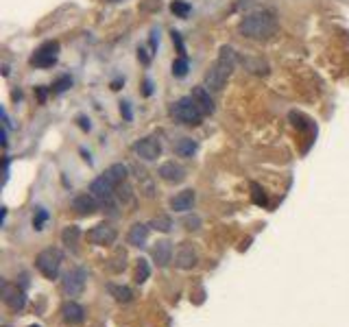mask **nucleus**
<instances>
[{"mask_svg":"<svg viewBox=\"0 0 349 327\" xmlns=\"http://www.w3.org/2000/svg\"><path fill=\"white\" fill-rule=\"evenodd\" d=\"M240 35L249 37V40H268L271 35H275L277 31V18L273 11L262 9V11L246 13L238 24Z\"/></svg>","mask_w":349,"mask_h":327,"instance_id":"nucleus-1","label":"nucleus"},{"mask_svg":"<svg viewBox=\"0 0 349 327\" xmlns=\"http://www.w3.org/2000/svg\"><path fill=\"white\" fill-rule=\"evenodd\" d=\"M170 114H173V118L177 120V123L188 124V127H197V124H201L203 116H205L201 109H199V105L194 102L192 96L179 98V101H177L175 105H173Z\"/></svg>","mask_w":349,"mask_h":327,"instance_id":"nucleus-2","label":"nucleus"},{"mask_svg":"<svg viewBox=\"0 0 349 327\" xmlns=\"http://www.w3.org/2000/svg\"><path fill=\"white\" fill-rule=\"evenodd\" d=\"M234 65L236 63H231V61H227V59L218 57L216 61L209 65L207 72H205V79H203L205 83H203V85H205L209 92H221L223 87H225V83H227V79H229Z\"/></svg>","mask_w":349,"mask_h":327,"instance_id":"nucleus-3","label":"nucleus"},{"mask_svg":"<svg viewBox=\"0 0 349 327\" xmlns=\"http://www.w3.org/2000/svg\"><path fill=\"white\" fill-rule=\"evenodd\" d=\"M63 253L59 249H44L35 260V266L46 279H57L59 268H62Z\"/></svg>","mask_w":349,"mask_h":327,"instance_id":"nucleus-4","label":"nucleus"},{"mask_svg":"<svg viewBox=\"0 0 349 327\" xmlns=\"http://www.w3.org/2000/svg\"><path fill=\"white\" fill-rule=\"evenodd\" d=\"M85 282H87V270L83 266H74V268H70L63 275L62 288L68 297H79L83 292V288H85Z\"/></svg>","mask_w":349,"mask_h":327,"instance_id":"nucleus-5","label":"nucleus"},{"mask_svg":"<svg viewBox=\"0 0 349 327\" xmlns=\"http://www.w3.org/2000/svg\"><path fill=\"white\" fill-rule=\"evenodd\" d=\"M57 55H59V44L57 41H46L40 48L35 50V55L31 57V65L35 68H50V65L57 63Z\"/></svg>","mask_w":349,"mask_h":327,"instance_id":"nucleus-6","label":"nucleus"},{"mask_svg":"<svg viewBox=\"0 0 349 327\" xmlns=\"http://www.w3.org/2000/svg\"><path fill=\"white\" fill-rule=\"evenodd\" d=\"M133 153H136L140 160L153 162L162 155V142L155 138V135H146V138L138 140V142L133 144Z\"/></svg>","mask_w":349,"mask_h":327,"instance_id":"nucleus-7","label":"nucleus"},{"mask_svg":"<svg viewBox=\"0 0 349 327\" xmlns=\"http://www.w3.org/2000/svg\"><path fill=\"white\" fill-rule=\"evenodd\" d=\"M87 236H90L92 245L105 246V245H114L116 238H118V231H116V227H111L109 223H101V225L92 227Z\"/></svg>","mask_w":349,"mask_h":327,"instance_id":"nucleus-8","label":"nucleus"},{"mask_svg":"<svg viewBox=\"0 0 349 327\" xmlns=\"http://www.w3.org/2000/svg\"><path fill=\"white\" fill-rule=\"evenodd\" d=\"M114 190H116V185L111 184L105 175L96 177V179L90 184V194H94L96 199L103 201V203H109V201L114 199Z\"/></svg>","mask_w":349,"mask_h":327,"instance_id":"nucleus-9","label":"nucleus"},{"mask_svg":"<svg viewBox=\"0 0 349 327\" xmlns=\"http://www.w3.org/2000/svg\"><path fill=\"white\" fill-rule=\"evenodd\" d=\"M157 175L164 181H168V184H181L185 179V168L179 166L177 162H164L157 168Z\"/></svg>","mask_w":349,"mask_h":327,"instance_id":"nucleus-10","label":"nucleus"},{"mask_svg":"<svg viewBox=\"0 0 349 327\" xmlns=\"http://www.w3.org/2000/svg\"><path fill=\"white\" fill-rule=\"evenodd\" d=\"M72 209L81 216H87V214H94L99 209V199L94 194L85 192V194H79L72 199Z\"/></svg>","mask_w":349,"mask_h":327,"instance_id":"nucleus-11","label":"nucleus"},{"mask_svg":"<svg viewBox=\"0 0 349 327\" xmlns=\"http://www.w3.org/2000/svg\"><path fill=\"white\" fill-rule=\"evenodd\" d=\"M175 262L179 268H192V266H197L199 262V255L197 251H194L192 245H188V242H184V245L177 249V255H175Z\"/></svg>","mask_w":349,"mask_h":327,"instance_id":"nucleus-12","label":"nucleus"},{"mask_svg":"<svg viewBox=\"0 0 349 327\" xmlns=\"http://www.w3.org/2000/svg\"><path fill=\"white\" fill-rule=\"evenodd\" d=\"M190 96L194 98V102L199 105V109H201L203 114H214V109H216V107H214V98L205 85H197Z\"/></svg>","mask_w":349,"mask_h":327,"instance_id":"nucleus-13","label":"nucleus"},{"mask_svg":"<svg viewBox=\"0 0 349 327\" xmlns=\"http://www.w3.org/2000/svg\"><path fill=\"white\" fill-rule=\"evenodd\" d=\"M62 314H63V321L70 325H79L85 321V310H83V306H79V303H74V301H68L66 306L62 307Z\"/></svg>","mask_w":349,"mask_h":327,"instance_id":"nucleus-14","label":"nucleus"},{"mask_svg":"<svg viewBox=\"0 0 349 327\" xmlns=\"http://www.w3.org/2000/svg\"><path fill=\"white\" fill-rule=\"evenodd\" d=\"M194 199H197L194 190H181L179 194L173 196V201H170V207H173L175 212H188V209H192Z\"/></svg>","mask_w":349,"mask_h":327,"instance_id":"nucleus-15","label":"nucleus"},{"mask_svg":"<svg viewBox=\"0 0 349 327\" xmlns=\"http://www.w3.org/2000/svg\"><path fill=\"white\" fill-rule=\"evenodd\" d=\"M2 288H4V303H7L11 310L18 312V310H22V307L26 306V297H24V292L22 290H13L7 282L2 284Z\"/></svg>","mask_w":349,"mask_h":327,"instance_id":"nucleus-16","label":"nucleus"},{"mask_svg":"<svg viewBox=\"0 0 349 327\" xmlns=\"http://www.w3.org/2000/svg\"><path fill=\"white\" fill-rule=\"evenodd\" d=\"M173 258V245L168 240H160L155 246H153V260L160 266H166Z\"/></svg>","mask_w":349,"mask_h":327,"instance_id":"nucleus-17","label":"nucleus"},{"mask_svg":"<svg viewBox=\"0 0 349 327\" xmlns=\"http://www.w3.org/2000/svg\"><path fill=\"white\" fill-rule=\"evenodd\" d=\"M240 63L245 65V70H249L251 74L258 77H267L268 74V63L262 57H240Z\"/></svg>","mask_w":349,"mask_h":327,"instance_id":"nucleus-18","label":"nucleus"},{"mask_svg":"<svg viewBox=\"0 0 349 327\" xmlns=\"http://www.w3.org/2000/svg\"><path fill=\"white\" fill-rule=\"evenodd\" d=\"M103 175L107 177V179L111 181V184L118 188V185H123L124 181H127V175H129V168L124 166V164H111L109 168L103 172Z\"/></svg>","mask_w":349,"mask_h":327,"instance_id":"nucleus-19","label":"nucleus"},{"mask_svg":"<svg viewBox=\"0 0 349 327\" xmlns=\"http://www.w3.org/2000/svg\"><path fill=\"white\" fill-rule=\"evenodd\" d=\"M146 238H148V225H142V223H136L131 229H129V245L133 246H144L146 245Z\"/></svg>","mask_w":349,"mask_h":327,"instance_id":"nucleus-20","label":"nucleus"},{"mask_svg":"<svg viewBox=\"0 0 349 327\" xmlns=\"http://www.w3.org/2000/svg\"><path fill=\"white\" fill-rule=\"evenodd\" d=\"M199 151V144L192 138H179L175 142V153L179 157H192Z\"/></svg>","mask_w":349,"mask_h":327,"instance_id":"nucleus-21","label":"nucleus"},{"mask_svg":"<svg viewBox=\"0 0 349 327\" xmlns=\"http://www.w3.org/2000/svg\"><path fill=\"white\" fill-rule=\"evenodd\" d=\"M79 238H81V229H79L77 225H70V227H66V229H63V233H62L63 245H68V246H77Z\"/></svg>","mask_w":349,"mask_h":327,"instance_id":"nucleus-22","label":"nucleus"},{"mask_svg":"<svg viewBox=\"0 0 349 327\" xmlns=\"http://www.w3.org/2000/svg\"><path fill=\"white\" fill-rule=\"evenodd\" d=\"M188 59L185 57H177L175 61H173V77H177V79H184L185 74H188Z\"/></svg>","mask_w":349,"mask_h":327,"instance_id":"nucleus-23","label":"nucleus"},{"mask_svg":"<svg viewBox=\"0 0 349 327\" xmlns=\"http://www.w3.org/2000/svg\"><path fill=\"white\" fill-rule=\"evenodd\" d=\"M148 275H151V266H148V262L144 260V258H140L138 260V270H136V282L138 284L146 282Z\"/></svg>","mask_w":349,"mask_h":327,"instance_id":"nucleus-24","label":"nucleus"},{"mask_svg":"<svg viewBox=\"0 0 349 327\" xmlns=\"http://www.w3.org/2000/svg\"><path fill=\"white\" fill-rule=\"evenodd\" d=\"M109 290L114 292V297L118 299V301H123V303L131 301V297H133V292L129 290L127 286H109Z\"/></svg>","mask_w":349,"mask_h":327,"instance_id":"nucleus-25","label":"nucleus"},{"mask_svg":"<svg viewBox=\"0 0 349 327\" xmlns=\"http://www.w3.org/2000/svg\"><path fill=\"white\" fill-rule=\"evenodd\" d=\"M170 11H173L177 18H188V13H190V4H188V2H184V0H175V2L170 4Z\"/></svg>","mask_w":349,"mask_h":327,"instance_id":"nucleus-26","label":"nucleus"},{"mask_svg":"<svg viewBox=\"0 0 349 327\" xmlns=\"http://www.w3.org/2000/svg\"><path fill=\"white\" fill-rule=\"evenodd\" d=\"M151 227L157 229V231H170V227H173V221H170L168 216H157V218H153Z\"/></svg>","mask_w":349,"mask_h":327,"instance_id":"nucleus-27","label":"nucleus"},{"mask_svg":"<svg viewBox=\"0 0 349 327\" xmlns=\"http://www.w3.org/2000/svg\"><path fill=\"white\" fill-rule=\"evenodd\" d=\"M46 221H48V212H46L44 207H37L35 209V216H33V227L35 229H41Z\"/></svg>","mask_w":349,"mask_h":327,"instance_id":"nucleus-28","label":"nucleus"},{"mask_svg":"<svg viewBox=\"0 0 349 327\" xmlns=\"http://www.w3.org/2000/svg\"><path fill=\"white\" fill-rule=\"evenodd\" d=\"M70 85H72V79H70V77H62V79H57V81H55L53 92H55V94H62V92H66Z\"/></svg>","mask_w":349,"mask_h":327,"instance_id":"nucleus-29","label":"nucleus"},{"mask_svg":"<svg viewBox=\"0 0 349 327\" xmlns=\"http://www.w3.org/2000/svg\"><path fill=\"white\" fill-rule=\"evenodd\" d=\"M173 35V44L177 46V50H179V57H185V46H184V40H181V35L177 31L170 33Z\"/></svg>","mask_w":349,"mask_h":327,"instance_id":"nucleus-30","label":"nucleus"},{"mask_svg":"<svg viewBox=\"0 0 349 327\" xmlns=\"http://www.w3.org/2000/svg\"><path fill=\"white\" fill-rule=\"evenodd\" d=\"M184 225L188 229H199V225H201V221H199V216H188L184 221Z\"/></svg>","mask_w":349,"mask_h":327,"instance_id":"nucleus-31","label":"nucleus"},{"mask_svg":"<svg viewBox=\"0 0 349 327\" xmlns=\"http://www.w3.org/2000/svg\"><path fill=\"white\" fill-rule=\"evenodd\" d=\"M120 114L124 116V120H131L133 114H131V107H129V102H120Z\"/></svg>","mask_w":349,"mask_h":327,"instance_id":"nucleus-32","label":"nucleus"},{"mask_svg":"<svg viewBox=\"0 0 349 327\" xmlns=\"http://www.w3.org/2000/svg\"><path fill=\"white\" fill-rule=\"evenodd\" d=\"M253 190H255V194H253V201H255V203H258V205H267V196L260 192L258 185H253Z\"/></svg>","mask_w":349,"mask_h":327,"instance_id":"nucleus-33","label":"nucleus"},{"mask_svg":"<svg viewBox=\"0 0 349 327\" xmlns=\"http://www.w3.org/2000/svg\"><path fill=\"white\" fill-rule=\"evenodd\" d=\"M157 44H160V33L153 29V31H151V50H155Z\"/></svg>","mask_w":349,"mask_h":327,"instance_id":"nucleus-34","label":"nucleus"},{"mask_svg":"<svg viewBox=\"0 0 349 327\" xmlns=\"http://www.w3.org/2000/svg\"><path fill=\"white\" fill-rule=\"evenodd\" d=\"M138 59H140V61H142L144 65H146L148 61H151V57L146 55V50H144V48H138Z\"/></svg>","mask_w":349,"mask_h":327,"instance_id":"nucleus-35","label":"nucleus"},{"mask_svg":"<svg viewBox=\"0 0 349 327\" xmlns=\"http://www.w3.org/2000/svg\"><path fill=\"white\" fill-rule=\"evenodd\" d=\"M79 123H81V129H85V131H90V120L85 118V116H79Z\"/></svg>","mask_w":349,"mask_h":327,"instance_id":"nucleus-36","label":"nucleus"},{"mask_svg":"<svg viewBox=\"0 0 349 327\" xmlns=\"http://www.w3.org/2000/svg\"><path fill=\"white\" fill-rule=\"evenodd\" d=\"M151 87H153V85H151V81L146 79V81H144V94H146V96H151V92H153Z\"/></svg>","mask_w":349,"mask_h":327,"instance_id":"nucleus-37","label":"nucleus"},{"mask_svg":"<svg viewBox=\"0 0 349 327\" xmlns=\"http://www.w3.org/2000/svg\"><path fill=\"white\" fill-rule=\"evenodd\" d=\"M37 96H40V101H44V98H46V90H44V87H40V90H37Z\"/></svg>","mask_w":349,"mask_h":327,"instance_id":"nucleus-38","label":"nucleus"},{"mask_svg":"<svg viewBox=\"0 0 349 327\" xmlns=\"http://www.w3.org/2000/svg\"><path fill=\"white\" fill-rule=\"evenodd\" d=\"M109 2H118V0H109Z\"/></svg>","mask_w":349,"mask_h":327,"instance_id":"nucleus-39","label":"nucleus"},{"mask_svg":"<svg viewBox=\"0 0 349 327\" xmlns=\"http://www.w3.org/2000/svg\"><path fill=\"white\" fill-rule=\"evenodd\" d=\"M31 327H40V325H31Z\"/></svg>","mask_w":349,"mask_h":327,"instance_id":"nucleus-40","label":"nucleus"}]
</instances>
